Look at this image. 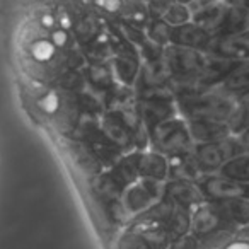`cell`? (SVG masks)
I'll use <instances>...</instances> for the list:
<instances>
[{
	"label": "cell",
	"mask_w": 249,
	"mask_h": 249,
	"mask_svg": "<svg viewBox=\"0 0 249 249\" xmlns=\"http://www.w3.org/2000/svg\"><path fill=\"white\" fill-rule=\"evenodd\" d=\"M222 222L220 215H218L217 208L212 205V207H201L200 210L196 212L193 218V231L196 234H210L215 229L218 227V224Z\"/></svg>",
	"instance_id": "cell-8"
},
{
	"label": "cell",
	"mask_w": 249,
	"mask_h": 249,
	"mask_svg": "<svg viewBox=\"0 0 249 249\" xmlns=\"http://www.w3.org/2000/svg\"><path fill=\"white\" fill-rule=\"evenodd\" d=\"M154 143L160 152L179 156V154L186 152L188 145H190V135L183 123L166 120L154 128Z\"/></svg>",
	"instance_id": "cell-2"
},
{
	"label": "cell",
	"mask_w": 249,
	"mask_h": 249,
	"mask_svg": "<svg viewBox=\"0 0 249 249\" xmlns=\"http://www.w3.org/2000/svg\"><path fill=\"white\" fill-rule=\"evenodd\" d=\"M90 80H92L96 86H109L111 84L109 70H106L101 65L92 67V69H90Z\"/></svg>",
	"instance_id": "cell-18"
},
{
	"label": "cell",
	"mask_w": 249,
	"mask_h": 249,
	"mask_svg": "<svg viewBox=\"0 0 249 249\" xmlns=\"http://www.w3.org/2000/svg\"><path fill=\"white\" fill-rule=\"evenodd\" d=\"M167 196H169L173 201H176V203H179L181 207H183V205L188 207V205L200 203L201 201V196H200V193H198L196 188H193L188 183H183V181L171 184L169 190H167Z\"/></svg>",
	"instance_id": "cell-11"
},
{
	"label": "cell",
	"mask_w": 249,
	"mask_h": 249,
	"mask_svg": "<svg viewBox=\"0 0 249 249\" xmlns=\"http://www.w3.org/2000/svg\"><path fill=\"white\" fill-rule=\"evenodd\" d=\"M241 149H249V126L246 128V132L242 133V139H241Z\"/></svg>",
	"instance_id": "cell-21"
},
{
	"label": "cell",
	"mask_w": 249,
	"mask_h": 249,
	"mask_svg": "<svg viewBox=\"0 0 249 249\" xmlns=\"http://www.w3.org/2000/svg\"><path fill=\"white\" fill-rule=\"evenodd\" d=\"M142 118L149 124L157 126L159 123L166 121L171 114V106L167 101H164L162 97H150L147 103H143L142 106Z\"/></svg>",
	"instance_id": "cell-7"
},
{
	"label": "cell",
	"mask_w": 249,
	"mask_h": 249,
	"mask_svg": "<svg viewBox=\"0 0 249 249\" xmlns=\"http://www.w3.org/2000/svg\"><path fill=\"white\" fill-rule=\"evenodd\" d=\"M227 87H231V89H244V87H249V62L241 63L235 69L229 70Z\"/></svg>",
	"instance_id": "cell-14"
},
{
	"label": "cell",
	"mask_w": 249,
	"mask_h": 249,
	"mask_svg": "<svg viewBox=\"0 0 249 249\" xmlns=\"http://www.w3.org/2000/svg\"><path fill=\"white\" fill-rule=\"evenodd\" d=\"M53 41H55L56 45H63V43H67L65 31H56L55 35H53Z\"/></svg>",
	"instance_id": "cell-20"
},
{
	"label": "cell",
	"mask_w": 249,
	"mask_h": 249,
	"mask_svg": "<svg viewBox=\"0 0 249 249\" xmlns=\"http://www.w3.org/2000/svg\"><path fill=\"white\" fill-rule=\"evenodd\" d=\"M33 55L38 60H48L53 55V46L46 41H38L33 46Z\"/></svg>",
	"instance_id": "cell-19"
},
{
	"label": "cell",
	"mask_w": 249,
	"mask_h": 249,
	"mask_svg": "<svg viewBox=\"0 0 249 249\" xmlns=\"http://www.w3.org/2000/svg\"><path fill=\"white\" fill-rule=\"evenodd\" d=\"M150 38L157 45H166L171 39V28L166 22H156L152 26V31H150Z\"/></svg>",
	"instance_id": "cell-17"
},
{
	"label": "cell",
	"mask_w": 249,
	"mask_h": 249,
	"mask_svg": "<svg viewBox=\"0 0 249 249\" xmlns=\"http://www.w3.org/2000/svg\"><path fill=\"white\" fill-rule=\"evenodd\" d=\"M166 65L169 70L179 73V75L190 77L191 73L201 72L205 65V60L200 53L191 48H173L167 52Z\"/></svg>",
	"instance_id": "cell-3"
},
{
	"label": "cell",
	"mask_w": 249,
	"mask_h": 249,
	"mask_svg": "<svg viewBox=\"0 0 249 249\" xmlns=\"http://www.w3.org/2000/svg\"><path fill=\"white\" fill-rule=\"evenodd\" d=\"M225 249H249V244H248V242H237V244L227 246Z\"/></svg>",
	"instance_id": "cell-22"
},
{
	"label": "cell",
	"mask_w": 249,
	"mask_h": 249,
	"mask_svg": "<svg viewBox=\"0 0 249 249\" xmlns=\"http://www.w3.org/2000/svg\"><path fill=\"white\" fill-rule=\"evenodd\" d=\"M190 132L193 135V139L196 140L220 142V140H224L227 137L229 126L212 120H193V123L190 124Z\"/></svg>",
	"instance_id": "cell-5"
},
{
	"label": "cell",
	"mask_w": 249,
	"mask_h": 249,
	"mask_svg": "<svg viewBox=\"0 0 249 249\" xmlns=\"http://www.w3.org/2000/svg\"><path fill=\"white\" fill-rule=\"evenodd\" d=\"M198 171H200V169L196 167L195 160L191 162L190 159H186V157H181V156H178L176 159L173 160V164H171V174H173L178 181H183V183L196 179Z\"/></svg>",
	"instance_id": "cell-13"
},
{
	"label": "cell",
	"mask_w": 249,
	"mask_h": 249,
	"mask_svg": "<svg viewBox=\"0 0 249 249\" xmlns=\"http://www.w3.org/2000/svg\"><path fill=\"white\" fill-rule=\"evenodd\" d=\"M205 191L210 196H215L218 200H231V198H237L241 195L248 193L249 188H246L244 184L237 183L232 179H220V178H212L205 183Z\"/></svg>",
	"instance_id": "cell-6"
},
{
	"label": "cell",
	"mask_w": 249,
	"mask_h": 249,
	"mask_svg": "<svg viewBox=\"0 0 249 249\" xmlns=\"http://www.w3.org/2000/svg\"><path fill=\"white\" fill-rule=\"evenodd\" d=\"M220 26L224 29H227L229 33H232V35L244 33L249 28V11H246V9H232L224 16V21H222Z\"/></svg>",
	"instance_id": "cell-12"
},
{
	"label": "cell",
	"mask_w": 249,
	"mask_h": 249,
	"mask_svg": "<svg viewBox=\"0 0 249 249\" xmlns=\"http://www.w3.org/2000/svg\"><path fill=\"white\" fill-rule=\"evenodd\" d=\"M222 174L227 179L244 183L249 181V156H239L232 157L227 162L222 164Z\"/></svg>",
	"instance_id": "cell-10"
},
{
	"label": "cell",
	"mask_w": 249,
	"mask_h": 249,
	"mask_svg": "<svg viewBox=\"0 0 249 249\" xmlns=\"http://www.w3.org/2000/svg\"><path fill=\"white\" fill-rule=\"evenodd\" d=\"M137 169L140 174L147 178H156V179H162L166 176V162L159 154H145V156L139 157L137 162Z\"/></svg>",
	"instance_id": "cell-9"
},
{
	"label": "cell",
	"mask_w": 249,
	"mask_h": 249,
	"mask_svg": "<svg viewBox=\"0 0 249 249\" xmlns=\"http://www.w3.org/2000/svg\"><path fill=\"white\" fill-rule=\"evenodd\" d=\"M116 73L121 77L123 80H132V77L135 75L137 65L130 56H120L116 60Z\"/></svg>",
	"instance_id": "cell-15"
},
{
	"label": "cell",
	"mask_w": 249,
	"mask_h": 249,
	"mask_svg": "<svg viewBox=\"0 0 249 249\" xmlns=\"http://www.w3.org/2000/svg\"><path fill=\"white\" fill-rule=\"evenodd\" d=\"M171 39L178 45L184 46V48H201L210 41L207 29H203L201 26H193V24H184L179 28L171 31Z\"/></svg>",
	"instance_id": "cell-4"
},
{
	"label": "cell",
	"mask_w": 249,
	"mask_h": 249,
	"mask_svg": "<svg viewBox=\"0 0 249 249\" xmlns=\"http://www.w3.org/2000/svg\"><path fill=\"white\" fill-rule=\"evenodd\" d=\"M181 107L193 120H224L235 109L227 97L220 96H190L184 97Z\"/></svg>",
	"instance_id": "cell-1"
},
{
	"label": "cell",
	"mask_w": 249,
	"mask_h": 249,
	"mask_svg": "<svg viewBox=\"0 0 249 249\" xmlns=\"http://www.w3.org/2000/svg\"><path fill=\"white\" fill-rule=\"evenodd\" d=\"M188 16H190L188 9L183 7L181 4L169 5V7L166 9V19H167V22H171V24H181V22H186Z\"/></svg>",
	"instance_id": "cell-16"
}]
</instances>
